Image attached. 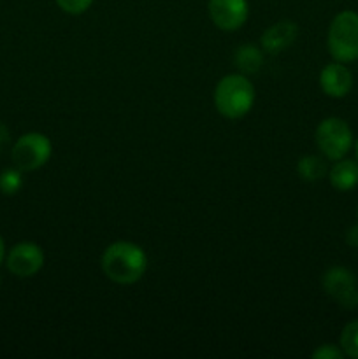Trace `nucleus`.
Here are the masks:
<instances>
[{
  "label": "nucleus",
  "mask_w": 358,
  "mask_h": 359,
  "mask_svg": "<svg viewBox=\"0 0 358 359\" xmlns=\"http://www.w3.org/2000/svg\"><path fill=\"white\" fill-rule=\"evenodd\" d=\"M354 153H357V160H358V140H357V144H354Z\"/></svg>",
  "instance_id": "nucleus-20"
},
{
  "label": "nucleus",
  "mask_w": 358,
  "mask_h": 359,
  "mask_svg": "<svg viewBox=\"0 0 358 359\" xmlns=\"http://www.w3.org/2000/svg\"><path fill=\"white\" fill-rule=\"evenodd\" d=\"M329 181L337 191H351L358 186V160L340 158L329 170Z\"/></svg>",
  "instance_id": "nucleus-11"
},
{
  "label": "nucleus",
  "mask_w": 358,
  "mask_h": 359,
  "mask_svg": "<svg viewBox=\"0 0 358 359\" xmlns=\"http://www.w3.org/2000/svg\"><path fill=\"white\" fill-rule=\"evenodd\" d=\"M329 53L336 62L350 63L358 60V13L340 11L332 20L326 34Z\"/></svg>",
  "instance_id": "nucleus-3"
},
{
  "label": "nucleus",
  "mask_w": 358,
  "mask_h": 359,
  "mask_svg": "<svg viewBox=\"0 0 358 359\" xmlns=\"http://www.w3.org/2000/svg\"><path fill=\"white\" fill-rule=\"evenodd\" d=\"M346 244L350 248L358 249V224H353L346 230Z\"/></svg>",
  "instance_id": "nucleus-18"
},
{
  "label": "nucleus",
  "mask_w": 358,
  "mask_h": 359,
  "mask_svg": "<svg viewBox=\"0 0 358 359\" xmlns=\"http://www.w3.org/2000/svg\"><path fill=\"white\" fill-rule=\"evenodd\" d=\"M346 354L340 349V346H333V344H323L318 349L312 351V358L314 359H343Z\"/></svg>",
  "instance_id": "nucleus-17"
},
{
  "label": "nucleus",
  "mask_w": 358,
  "mask_h": 359,
  "mask_svg": "<svg viewBox=\"0 0 358 359\" xmlns=\"http://www.w3.org/2000/svg\"><path fill=\"white\" fill-rule=\"evenodd\" d=\"M321 286L332 300L340 307L354 309L358 305L357 277L346 266H330L321 277Z\"/></svg>",
  "instance_id": "nucleus-6"
},
{
  "label": "nucleus",
  "mask_w": 358,
  "mask_h": 359,
  "mask_svg": "<svg viewBox=\"0 0 358 359\" xmlns=\"http://www.w3.org/2000/svg\"><path fill=\"white\" fill-rule=\"evenodd\" d=\"M4 256H6V244H4V238L0 237V263L4 262Z\"/></svg>",
  "instance_id": "nucleus-19"
},
{
  "label": "nucleus",
  "mask_w": 358,
  "mask_h": 359,
  "mask_svg": "<svg viewBox=\"0 0 358 359\" xmlns=\"http://www.w3.org/2000/svg\"><path fill=\"white\" fill-rule=\"evenodd\" d=\"M56 4H58V7L63 13L77 16V14L86 13L91 7V4H93V0H56Z\"/></svg>",
  "instance_id": "nucleus-16"
},
{
  "label": "nucleus",
  "mask_w": 358,
  "mask_h": 359,
  "mask_svg": "<svg viewBox=\"0 0 358 359\" xmlns=\"http://www.w3.org/2000/svg\"><path fill=\"white\" fill-rule=\"evenodd\" d=\"M102 272L114 284L130 286L142 279L147 270V256L140 245L118 241L107 245L100 259Z\"/></svg>",
  "instance_id": "nucleus-1"
},
{
  "label": "nucleus",
  "mask_w": 358,
  "mask_h": 359,
  "mask_svg": "<svg viewBox=\"0 0 358 359\" xmlns=\"http://www.w3.org/2000/svg\"><path fill=\"white\" fill-rule=\"evenodd\" d=\"M6 265L13 276L21 279L34 277L44 265V252L35 242H20L9 251Z\"/></svg>",
  "instance_id": "nucleus-7"
},
{
  "label": "nucleus",
  "mask_w": 358,
  "mask_h": 359,
  "mask_svg": "<svg viewBox=\"0 0 358 359\" xmlns=\"http://www.w3.org/2000/svg\"><path fill=\"white\" fill-rule=\"evenodd\" d=\"M255 104V86L244 74H228L214 88V105L221 116L241 119Z\"/></svg>",
  "instance_id": "nucleus-2"
},
{
  "label": "nucleus",
  "mask_w": 358,
  "mask_h": 359,
  "mask_svg": "<svg viewBox=\"0 0 358 359\" xmlns=\"http://www.w3.org/2000/svg\"><path fill=\"white\" fill-rule=\"evenodd\" d=\"M357 212H358V210H357Z\"/></svg>",
  "instance_id": "nucleus-22"
},
{
  "label": "nucleus",
  "mask_w": 358,
  "mask_h": 359,
  "mask_svg": "<svg viewBox=\"0 0 358 359\" xmlns=\"http://www.w3.org/2000/svg\"><path fill=\"white\" fill-rule=\"evenodd\" d=\"M53 153V144L44 133L30 132L21 135L13 147V161L21 172H34L44 167Z\"/></svg>",
  "instance_id": "nucleus-5"
},
{
  "label": "nucleus",
  "mask_w": 358,
  "mask_h": 359,
  "mask_svg": "<svg viewBox=\"0 0 358 359\" xmlns=\"http://www.w3.org/2000/svg\"><path fill=\"white\" fill-rule=\"evenodd\" d=\"M234 62L241 74L244 76H251L256 74L263 65V53L262 49L256 48L255 44H242L241 48L235 51Z\"/></svg>",
  "instance_id": "nucleus-12"
},
{
  "label": "nucleus",
  "mask_w": 358,
  "mask_h": 359,
  "mask_svg": "<svg viewBox=\"0 0 358 359\" xmlns=\"http://www.w3.org/2000/svg\"><path fill=\"white\" fill-rule=\"evenodd\" d=\"M298 35V27L295 21L281 20L274 23L272 27L267 28L262 35V48L270 55L284 51L295 42Z\"/></svg>",
  "instance_id": "nucleus-10"
},
{
  "label": "nucleus",
  "mask_w": 358,
  "mask_h": 359,
  "mask_svg": "<svg viewBox=\"0 0 358 359\" xmlns=\"http://www.w3.org/2000/svg\"><path fill=\"white\" fill-rule=\"evenodd\" d=\"M297 172L300 175L302 181L305 182H316L321 181L323 177H326L329 174V167H326V161L323 158L314 156V154H307V156H302L298 160Z\"/></svg>",
  "instance_id": "nucleus-13"
},
{
  "label": "nucleus",
  "mask_w": 358,
  "mask_h": 359,
  "mask_svg": "<svg viewBox=\"0 0 358 359\" xmlns=\"http://www.w3.org/2000/svg\"><path fill=\"white\" fill-rule=\"evenodd\" d=\"M316 146L326 160L337 161L346 156L353 147V132L340 118H326L318 125L314 133Z\"/></svg>",
  "instance_id": "nucleus-4"
},
{
  "label": "nucleus",
  "mask_w": 358,
  "mask_h": 359,
  "mask_svg": "<svg viewBox=\"0 0 358 359\" xmlns=\"http://www.w3.org/2000/svg\"><path fill=\"white\" fill-rule=\"evenodd\" d=\"M319 86L330 98H344L353 88V74L344 63L332 62L323 67L319 74Z\"/></svg>",
  "instance_id": "nucleus-9"
},
{
  "label": "nucleus",
  "mask_w": 358,
  "mask_h": 359,
  "mask_svg": "<svg viewBox=\"0 0 358 359\" xmlns=\"http://www.w3.org/2000/svg\"><path fill=\"white\" fill-rule=\"evenodd\" d=\"M357 302H358V294H357Z\"/></svg>",
  "instance_id": "nucleus-21"
},
{
  "label": "nucleus",
  "mask_w": 358,
  "mask_h": 359,
  "mask_svg": "<svg viewBox=\"0 0 358 359\" xmlns=\"http://www.w3.org/2000/svg\"><path fill=\"white\" fill-rule=\"evenodd\" d=\"M23 186V177H21L20 168H7L0 174V191L4 195H14Z\"/></svg>",
  "instance_id": "nucleus-15"
},
{
  "label": "nucleus",
  "mask_w": 358,
  "mask_h": 359,
  "mask_svg": "<svg viewBox=\"0 0 358 359\" xmlns=\"http://www.w3.org/2000/svg\"><path fill=\"white\" fill-rule=\"evenodd\" d=\"M339 346L347 358L358 359V321H351L344 326Z\"/></svg>",
  "instance_id": "nucleus-14"
},
{
  "label": "nucleus",
  "mask_w": 358,
  "mask_h": 359,
  "mask_svg": "<svg viewBox=\"0 0 358 359\" xmlns=\"http://www.w3.org/2000/svg\"><path fill=\"white\" fill-rule=\"evenodd\" d=\"M209 18L220 30L234 32L244 27L249 16L248 0H209Z\"/></svg>",
  "instance_id": "nucleus-8"
}]
</instances>
